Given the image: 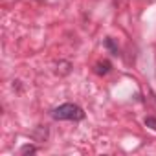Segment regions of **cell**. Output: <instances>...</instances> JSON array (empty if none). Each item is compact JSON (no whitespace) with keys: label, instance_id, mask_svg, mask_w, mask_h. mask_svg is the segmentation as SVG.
<instances>
[{"label":"cell","instance_id":"obj_4","mask_svg":"<svg viewBox=\"0 0 156 156\" xmlns=\"http://www.w3.org/2000/svg\"><path fill=\"white\" fill-rule=\"evenodd\" d=\"M35 152H37L35 145H22V149H20V154H35Z\"/></svg>","mask_w":156,"mask_h":156},{"label":"cell","instance_id":"obj_1","mask_svg":"<svg viewBox=\"0 0 156 156\" xmlns=\"http://www.w3.org/2000/svg\"><path fill=\"white\" fill-rule=\"evenodd\" d=\"M50 114L57 121H81V119H85V110L75 103H62V105L55 107Z\"/></svg>","mask_w":156,"mask_h":156},{"label":"cell","instance_id":"obj_2","mask_svg":"<svg viewBox=\"0 0 156 156\" xmlns=\"http://www.w3.org/2000/svg\"><path fill=\"white\" fill-rule=\"evenodd\" d=\"M110 68H112V64H110V61H99V62H96V66H94V72L98 73V75H107L108 72H110Z\"/></svg>","mask_w":156,"mask_h":156},{"label":"cell","instance_id":"obj_5","mask_svg":"<svg viewBox=\"0 0 156 156\" xmlns=\"http://www.w3.org/2000/svg\"><path fill=\"white\" fill-rule=\"evenodd\" d=\"M143 123L149 127V129H152V130H156V118H152V116H147L145 119H143Z\"/></svg>","mask_w":156,"mask_h":156},{"label":"cell","instance_id":"obj_3","mask_svg":"<svg viewBox=\"0 0 156 156\" xmlns=\"http://www.w3.org/2000/svg\"><path fill=\"white\" fill-rule=\"evenodd\" d=\"M103 46H105L107 50H110V53H112V55H119V48H118V44L114 42V39H112V37H107V39L103 41Z\"/></svg>","mask_w":156,"mask_h":156}]
</instances>
